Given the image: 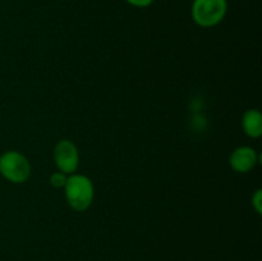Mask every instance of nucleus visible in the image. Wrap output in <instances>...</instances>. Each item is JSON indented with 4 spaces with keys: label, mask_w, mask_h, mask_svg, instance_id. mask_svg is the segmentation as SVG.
<instances>
[{
    "label": "nucleus",
    "mask_w": 262,
    "mask_h": 261,
    "mask_svg": "<svg viewBox=\"0 0 262 261\" xmlns=\"http://www.w3.org/2000/svg\"><path fill=\"white\" fill-rule=\"evenodd\" d=\"M32 166L27 156L17 150H8L0 155V174L13 184H23L30 179Z\"/></svg>",
    "instance_id": "3"
},
{
    "label": "nucleus",
    "mask_w": 262,
    "mask_h": 261,
    "mask_svg": "<svg viewBox=\"0 0 262 261\" xmlns=\"http://www.w3.org/2000/svg\"><path fill=\"white\" fill-rule=\"evenodd\" d=\"M67 179H68V176L66 173H63V171L58 170L51 174L50 178H49V182H50V184L54 188H64V186L67 183Z\"/></svg>",
    "instance_id": "7"
},
{
    "label": "nucleus",
    "mask_w": 262,
    "mask_h": 261,
    "mask_svg": "<svg viewBox=\"0 0 262 261\" xmlns=\"http://www.w3.org/2000/svg\"><path fill=\"white\" fill-rule=\"evenodd\" d=\"M63 189L67 204L72 210L83 212L91 207L95 199V186L90 177L79 173L71 174Z\"/></svg>",
    "instance_id": "1"
},
{
    "label": "nucleus",
    "mask_w": 262,
    "mask_h": 261,
    "mask_svg": "<svg viewBox=\"0 0 262 261\" xmlns=\"http://www.w3.org/2000/svg\"><path fill=\"white\" fill-rule=\"evenodd\" d=\"M260 160L257 151L251 146H239L229 156V165L235 173L247 174L256 168Z\"/></svg>",
    "instance_id": "5"
},
{
    "label": "nucleus",
    "mask_w": 262,
    "mask_h": 261,
    "mask_svg": "<svg viewBox=\"0 0 262 261\" xmlns=\"http://www.w3.org/2000/svg\"><path fill=\"white\" fill-rule=\"evenodd\" d=\"M54 164L59 171H63L67 176L76 173L79 166V151L76 143L71 140L58 141L53 151Z\"/></svg>",
    "instance_id": "4"
},
{
    "label": "nucleus",
    "mask_w": 262,
    "mask_h": 261,
    "mask_svg": "<svg viewBox=\"0 0 262 261\" xmlns=\"http://www.w3.org/2000/svg\"><path fill=\"white\" fill-rule=\"evenodd\" d=\"M124 2L135 8H147L150 7L155 0H124Z\"/></svg>",
    "instance_id": "9"
},
{
    "label": "nucleus",
    "mask_w": 262,
    "mask_h": 261,
    "mask_svg": "<svg viewBox=\"0 0 262 261\" xmlns=\"http://www.w3.org/2000/svg\"><path fill=\"white\" fill-rule=\"evenodd\" d=\"M251 205L258 215L262 214V189L257 188L251 197Z\"/></svg>",
    "instance_id": "8"
},
{
    "label": "nucleus",
    "mask_w": 262,
    "mask_h": 261,
    "mask_svg": "<svg viewBox=\"0 0 262 261\" xmlns=\"http://www.w3.org/2000/svg\"><path fill=\"white\" fill-rule=\"evenodd\" d=\"M228 13V0H193L191 17L201 28H212L224 20Z\"/></svg>",
    "instance_id": "2"
},
{
    "label": "nucleus",
    "mask_w": 262,
    "mask_h": 261,
    "mask_svg": "<svg viewBox=\"0 0 262 261\" xmlns=\"http://www.w3.org/2000/svg\"><path fill=\"white\" fill-rule=\"evenodd\" d=\"M241 124L247 137L256 140L262 136V114L258 109L246 110Z\"/></svg>",
    "instance_id": "6"
}]
</instances>
